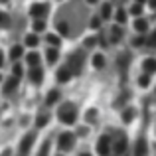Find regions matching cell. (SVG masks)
<instances>
[{
	"instance_id": "obj_1",
	"label": "cell",
	"mask_w": 156,
	"mask_h": 156,
	"mask_svg": "<svg viewBox=\"0 0 156 156\" xmlns=\"http://www.w3.org/2000/svg\"><path fill=\"white\" fill-rule=\"evenodd\" d=\"M75 117H77V115H75V109H73L69 103L63 105L59 109V121H63L65 125H73V122H75Z\"/></svg>"
},
{
	"instance_id": "obj_2",
	"label": "cell",
	"mask_w": 156,
	"mask_h": 156,
	"mask_svg": "<svg viewBox=\"0 0 156 156\" xmlns=\"http://www.w3.org/2000/svg\"><path fill=\"white\" fill-rule=\"evenodd\" d=\"M73 144H75V136H73L71 133H63V134L59 136V148H61V150L73 148Z\"/></svg>"
},
{
	"instance_id": "obj_3",
	"label": "cell",
	"mask_w": 156,
	"mask_h": 156,
	"mask_svg": "<svg viewBox=\"0 0 156 156\" xmlns=\"http://www.w3.org/2000/svg\"><path fill=\"white\" fill-rule=\"evenodd\" d=\"M109 150H111V140H109V136H101L99 142H97V152H99L101 156H107V154H109Z\"/></svg>"
},
{
	"instance_id": "obj_4",
	"label": "cell",
	"mask_w": 156,
	"mask_h": 156,
	"mask_svg": "<svg viewBox=\"0 0 156 156\" xmlns=\"http://www.w3.org/2000/svg\"><path fill=\"white\" fill-rule=\"evenodd\" d=\"M48 12V6L46 4H34V6L30 8V14L34 16V18H44Z\"/></svg>"
},
{
	"instance_id": "obj_5",
	"label": "cell",
	"mask_w": 156,
	"mask_h": 156,
	"mask_svg": "<svg viewBox=\"0 0 156 156\" xmlns=\"http://www.w3.org/2000/svg\"><path fill=\"white\" fill-rule=\"evenodd\" d=\"M146 154H148V144L144 138H140L136 142V148H134V156H146Z\"/></svg>"
},
{
	"instance_id": "obj_6",
	"label": "cell",
	"mask_w": 156,
	"mask_h": 156,
	"mask_svg": "<svg viewBox=\"0 0 156 156\" xmlns=\"http://www.w3.org/2000/svg\"><path fill=\"white\" fill-rule=\"evenodd\" d=\"M32 142H34V134H26V136H24V140H22V144H20V152L26 154L28 150H30Z\"/></svg>"
},
{
	"instance_id": "obj_7",
	"label": "cell",
	"mask_w": 156,
	"mask_h": 156,
	"mask_svg": "<svg viewBox=\"0 0 156 156\" xmlns=\"http://www.w3.org/2000/svg\"><path fill=\"white\" fill-rule=\"evenodd\" d=\"M18 79H20V77H16V75L10 77V79L4 83V93H12V91H14V89L18 87Z\"/></svg>"
},
{
	"instance_id": "obj_8",
	"label": "cell",
	"mask_w": 156,
	"mask_h": 156,
	"mask_svg": "<svg viewBox=\"0 0 156 156\" xmlns=\"http://www.w3.org/2000/svg\"><path fill=\"white\" fill-rule=\"evenodd\" d=\"M71 69H69V67H61L59 69V71H57V79H59L61 81V83H65V81H69V77H71Z\"/></svg>"
},
{
	"instance_id": "obj_9",
	"label": "cell",
	"mask_w": 156,
	"mask_h": 156,
	"mask_svg": "<svg viewBox=\"0 0 156 156\" xmlns=\"http://www.w3.org/2000/svg\"><path fill=\"white\" fill-rule=\"evenodd\" d=\"M42 77H44V71L40 67H34L30 71V79L34 81V83H42Z\"/></svg>"
},
{
	"instance_id": "obj_10",
	"label": "cell",
	"mask_w": 156,
	"mask_h": 156,
	"mask_svg": "<svg viewBox=\"0 0 156 156\" xmlns=\"http://www.w3.org/2000/svg\"><path fill=\"white\" fill-rule=\"evenodd\" d=\"M144 69H146V73H154L156 71V59H154V57L144 59Z\"/></svg>"
},
{
	"instance_id": "obj_11",
	"label": "cell",
	"mask_w": 156,
	"mask_h": 156,
	"mask_svg": "<svg viewBox=\"0 0 156 156\" xmlns=\"http://www.w3.org/2000/svg\"><path fill=\"white\" fill-rule=\"evenodd\" d=\"M146 28H148V24H146V20H142V18H136L134 20V30L136 32H146Z\"/></svg>"
},
{
	"instance_id": "obj_12",
	"label": "cell",
	"mask_w": 156,
	"mask_h": 156,
	"mask_svg": "<svg viewBox=\"0 0 156 156\" xmlns=\"http://www.w3.org/2000/svg\"><path fill=\"white\" fill-rule=\"evenodd\" d=\"M115 150H117L119 154H121V152H125V150H126V136H122L121 140H119L117 144H115Z\"/></svg>"
},
{
	"instance_id": "obj_13",
	"label": "cell",
	"mask_w": 156,
	"mask_h": 156,
	"mask_svg": "<svg viewBox=\"0 0 156 156\" xmlns=\"http://www.w3.org/2000/svg\"><path fill=\"white\" fill-rule=\"evenodd\" d=\"M26 59H28V63H30L32 67H38V63H40V55L38 53H30Z\"/></svg>"
},
{
	"instance_id": "obj_14",
	"label": "cell",
	"mask_w": 156,
	"mask_h": 156,
	"mask_svg": "<svg viewBox=\"0 0 156 156\" xmlns=\"http://www.w3.org/2000/svg\"><path fill=\"white\" fill-rule=\"evenodd\" d=\"M93 65H95L97 69H101V67H103V65H105V57L101 55V53H97V55L93 57Z\"/></svg>"
},
{
	"instance_id": "obj_15",
	"label": "cell",
	"mask_w": 156,
	"mask_h": 156,
	"mask_svg": "<svg viewBox=\"0 0 156 156\" xmlns=\"http://www.w3.org/2000/svg\"><path fill=\"white\" fill-rule=\"evenodd\" d=\"M46 57H48V61H50V63H55V61H57V50H55V48H51V50H48Z\"/></svg>"
},
{
	"instance_id": "obj_16",
	"label": "cell",
	"mask_w": 156,
	"mask_h": 156,
	"mask_svg": "<svg viewBox=\"0 0 156 156\" xmlns=\"http://www.w3.org/2000/svg\"><path fill=\"white\" fill-rule=\"evenodd\" d=\"M0 26H2V28L10 26V16H8L6 12H0Z\"/></svg>"
},
{
	"instance_id": "obj_17",
	"label": "cell",
	"mask_w": 156,
	"mask_h": 156,
	"mask_svg": "<svg viewBox=\"0 0 156 156\" xmlns=\"http://www.w3.org/2000/svg\"><path fill=\"white\" fill-rule=\"evenodd\" d=\"M57 99H59V93H57V91H50V95H48L46 103H48V105H53Z\"/></svg>"
},
{
	"instance_id": "obj_18",
	"label": "cell",
	"mask_w": 156,
	"mask_h": 156,
	"mask_svg": "<svg viewBox=\"0 0 156 156\" xmlns=\"http://www.w3.org/2000/svg\"><path fill=\"white\" fill-rule=\"evenodd\" d=\"M26 46H30V48H36V46H38V38H36L34 34L26 36Z\"/></svg>"
},
{
	"instance_id": "obj_19",
	"label": "cell",
	"mask_w": 156,
	"mask_h": 156,
	"mask_svg": "<svg viewBox=\"0 0 156 156\" xmlns=\"http://www.w3.org/2000/svg\"><path fill=\"white\" fill-rule=\"evenodd\" d=\"M133 117H134V109H126L125 113H122V121H125V122H130Z\"/></svg>"
},
{
	"instance_id": "obj_20",
	"label": "cell",
	"mask_w": 156,
	"mask_h": 156,
	"mask_svg": "<svg viewBox=\"0 0 156 156\" xmlns=\"http://www.w3.org/2000/svg\"><path fill=\"white\" fill-rule=\"evenodd\" d=\"M22 46H14V48H12V51H10V55H12V59H18V57L20 55H22Z\"/></svg>"
},
{
	"instance_id": "obj_21",
	"label": "cell",
	"mask_w": 156,
	"mask_h": 156,
	"mask_svg": "<svg viewBox=\"0 0 156 156\" xmlns=\"http://www.w3.org/2000/svg\"><path fill=\"white\" fill-rule=\"evenodd\" d=\"M48 44H51V46H59V36L50 34V36H48Z\"/></svg>"
},
{
	"instance_id": "obj_22",
	"label": "cell",
	"mask_w": 156,
	"mask_h": 156,
	"mask_svg": "<svg viewBox=\"0 0 156 156\" xmlns=\"http://www.w3.org/2000/svg\"><path fill=\"white\" fill-rule=\"evenodd\" d=\"M57 30H59V34H61V36H67V34H69V26H67L65 22H61L59 26H57Z\"/></svg>"
},
{
	"instance_id": "obj_23",
	"label": "cell",
	"mask_w": 156,
	"mask_h": 156,
	"mask_svg": "<svg viewBox=\"0 0 156 156\" xmlns=\"http://www.w3.org/2000/svg\"><path fill=\"white\" fill-rule=\"evenodd\" d=\"M130 14H133V16H136V18H138V16L142 14V8H140V4H134V6L130 8Z\"/></svg>"
},
{
	"instance_id": "obj_24",
	"label": "cell",
	"mask_w": 156,
	"mask_h": 156,
	"mask_svg": "<svg viewBox=\"0 0 156 156\" xmlns=\"http://www.w3.org/2000/svg\"><path fill=\"white\" fill-rule=\"evenodd\" d=\"M138 85H140V87H148V85H150V77L148 75H142L140 79H138Z\"/></svg>"
},
{
	"instance_id": "obj_25",
	"label": "cell",
	"mask_w": 156,
	"mask_h": 156,
	"mask_svg": "<svg viewBox=\"0 0 156 156\" xmlns=\"http://www.w3.org/2000/svg\"><path fill=\"white\" fill-rule=\"evenodd\" d=\"M44 28H46V24H44V20H40V18H38V20L34 22V30H36V32H42Z\"/></svg>"
},
{
	"instance_id": "obj_26",
	"label": "cell",
	"mask_w": 156,
	"mask_h": 156,
	"mask_svg": "<svg viewBox=\"0 0 156 156\" xmlns=\"http://www.w3.org/2000/svg\"><path fill=\"white\" fill-rule=\"evenodd\" d=\"M117 22H121V24L126 22V12H125V10H119V12H117Z\"/></svg>"
},
{
	"instance_id": "obj_27",
	"label": "cell",
	"mask_w": 156,
	"mask_h": 156,
	"mask_svg": "<svg viewBox=\"0 0 156 156\" xmlns=\"http://www.w3.org/2000/svg\"><path fill=\"white\" fill-rule=\"evenodd\" d=\"M48 121H50V117H48V115H42V117H38V126H46L48 125Z\"/></svg>"
},
{
	"instance_id": "obj_28",
	"label": "cell",
	"mask_w": 156,
	"mask_h": 156,
	"mask_svg": "<svg viewBox=\"0 0 156 156\" xmlns=\"http://www.w3.org/2000/svg\"><path fill=\"white\" fill-rule=\"evenodd\" d=\"M101 16H103V18H109L111 16V6L109 4H105V6L101 8Z\"/></svg>"
},
{
	"instance_id": "obj_29",
	"label": "cell",
	"mask_w": 156,
	"mask_h": 156,
	"mask_svg": "<svg viewBox=\"0 0 156 156\" xmlns=\"http://www.w3.org/2000/svg\"><path fill=\"white\" fill-rule=\"evenodd\" d=\"M119 38H121V30H119V28L115 26V28H113V42H117Z\"/></svg>"
},
{
	"instance_id": "obj_30",
	"label": "cell",
	"mask_w": 156,
	"mask_h": 156,
	"mask_svg": "<svg viewBox=\"0 0 156 156\" xmlns=\"http://www.w3.org/2000/svg\"><path fill=\"white\" fill-rule=\"evenodd\" d=\"M48 150H50V142H46V144L42 146V150H40V156H48Z\"/></svg>"
},
{
	"instance_id": "obj_31",
	"label": "cell",
	"mask_w": 156,
	"mask_h": 156,
	"mask_svg": "<svg viewBox=\"0 0 156 156\" xmlns=\"http://www.w3.org/2000/svg\"><path fill=\"white\" fill-rule=\"evenodd\" d=\"M95 42H97V38H87V40H85V46L91 48V46H95Z\"/></svg>"
},
{
	"instance_id": "obj_32",
	"label": "cell",
	"mask_w": 156,
	"mask_h": 156,
	"mask_svg": "<svg viewBox=\"0 0 156 156\" xmlns=\"http://www.w3.org/2000/svg\"><path fill=\"white\" fill-rule=\"evenodd\" d=\"M14 75H16V77H20V75H22V67H20L18 63L14 65Z\"/></svg>"
},
{
	"instance_id": "obj_33",
	"label": "cell",
	"mask_w": 156,
	"mask_h": 156,
	"mask_svg": "<svg viewBox=\"0 0 156 156\" xmlns=\"http://www.w3.org/2000/svg\"><path fill=\"white\" fill-rule=\"evenodd\" d=\"M148 44H150V46H156V30H154V34H152V38H150V40H148Z\"/></svg>"
},
{
	"instance_id": "obj_34",
	"label": "cell",
	"mask_w": 156,
	"mask_h": 156,
	"mask_svg": "<svg viewBox=\"0 0 156 156\" xmlns=\"http://www.w3.org/2000/svg\"><path fill=\"white\" fill-rule=\"evenodd\" d=\"M142 42H144V40H142V38H134V40H133V46H140Z\"/></svg>"
},
{
	"instance_id": "obj_35",
	"label": "cell",
	"mask_w": 156,
	"mask_h": 156,
	"mask_svg": "<svg viewBox=\"0 0 156 156\" xmlns=\"http://www.w3.org/2000/svg\"><path fill=\"white\" fill-rule=\"evenodd\" d=\"M91 26H93V28H99V20L93 18V20H91Z\"/></svg>"
},
{
	"instance_id": "obj_36",
	"label": "cell",
	"mask_w": 156,
	"mask_h": 156,
	"mask_svg": "<svg viewBox=\"0 0 156 156\" xmlns=\"http://www.w3.org/2000/svg\"><path fill=\"white\" fill-rule=\"evenodd\" d=\"M2 65H4V53L0 51V67H2Z\"/></svg>"
},
{
	"instance_id": "obj_37",
	"label": "cell",
	"mask_w": 156,
	"mask_h": 156,
	"mask_svg": "<svg viewBox=\"0 0 156 156\" xmlns=\"http://www.w3.org/2000/svg\"><path fill=\"white\" fill-rule=\"evenodd\" d=\"M0 156H10V150H4V152L0 154Z\"/></svg>"
},
{
	"instance_id": "obj_38",
	"label": "cell",
	"mask_w": 156,
	"mask_h": 156,
	"mask_svg": "<svg viewBox=\"0 0 156 156\" xmlns=\"http://www.w3.org/2000/svg\"><path fill=\"white\" fill-rule=\"evenodd\" d=\"M150 6H152V8H156V0H150Z\"/></svg>"
},
{
	"instance_id": "obj_39",
	"label": "cell",
	"mask_w": 156,
	"mask_h": 156,
	"mask_svg": "<svg viewBox=\"0 0 156 156\" xmlns=\"http://www.w3.org/2000/svg\"><path fill=\"white\" fill-rule=\"evenodd\" d=\"M87 2H89V4H95V2H97V0H87Z\"/></svg>"
},
{
	"instance_id": "obj_40",
	"label": "cell",
	"mask_w": 156,
	"mask_h": 156,
	"mask_svg": "<svg viewBox=\"0 0 156 156\" xmlns=\"http://www.w3.org/2000/svg\"><path fill=\"white\" fill-rule=\"evenodd\" d=\"M136 2H138V4H142V2H144V0H136Z\"/></svg>"
},
{
	"instance_id": "obj_41",
	"label": "cell",
	"mask_w": 156,
	"mask_h": 156,
	"mask_svg": "<svg viewBox=\"0 0 156 156\" xmlns=\"http://www.w3.org/2000/svg\"><path fill=\"white\" fill-rule=\"evenodd\" d=\"M81 156H91V154H81Z\"/></svg>"
},
{
	"instance_id": "obj_42",
	"label": "cell",
	"mask_w": 156,
	"mask_h": 156,
	"mask_svg": "<svg viewBox=\"0 0 156 156\" xmlns=\"http://www.w3.org/2000/svg\"><path fill=\"white\" fill-rule=\"evenodd\" d=\"M0 2H6V0H0Z\"/></svg>"
},
{
	"instance_id": "obj_43",
	"label": "cell",
	"mask_w": 156,
	"mask_h": 156,
	"mask_svg": "<svg viewBox=\"0 0 156 156\" xmlns=\"http://www.w3.org/2000/svg\"><path fill=\"white\" fill-rule=\"evenodd\" d=\"M0 81H2V75H0Z\"/></svg>"
}]
</instances>
